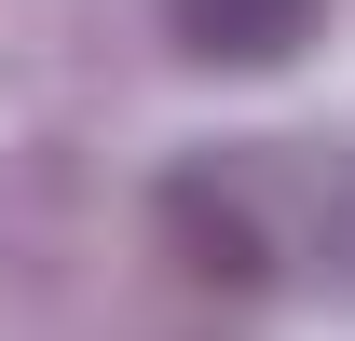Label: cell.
Here are the masks:
<instances>
[{"instance_id":"obj_2","label":"cell","mask_w":355,"mask_h":341,"mask_svg":"<svg viewBox=\"0 0 355 341\" xmlns=\"http://www.w3.org/2000/svg\"><path fill=\"white\" fill-rule=\"evenodd\" d=\"M314 28H328V0H164V42L191 55V69H232V82L301 69Z\"/></svg>"},{"instance_id":"obj_1","label":"cell","mask_w":355,"mask_h":341,"mask_svg":"<svg viewBox=\"0 0 355 341\" xmlns=\"http://www.w3.org/2000/svg\"><path fill=\"white\" fill-rule=\"evenodd\" d=\"M164 246L205 273V287H287L301 273V218H287V164L260 150H191V164L164 177Z\"/></svg>"}]
</instances>
